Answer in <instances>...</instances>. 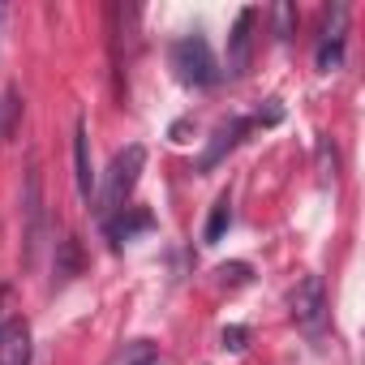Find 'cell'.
I'll return each instance as SVG.
<instances>
[{"label": "cell", "instance_id": "obj_13", "mask_svg": "<svg viewBox=\"0 0 365 365\" xmlns=\"http://www.w3.org/2000/svg\"><path fill=\"white\" fill-rule=\"evenodd\" d=\"M215 275H220V284H228V288H241V284H250V267H245V262H224Z\"/></svg>", "mask_w": 365, "mask_h": 365}, {"label": "cell", "instance_id": "obj_3", "mask_svg": "<svg viewBox=\"0 0 365 365\" xmlns=\"http://www.w3.org/2000/svg\"><path fill=\"white\" fill-rule=\"evenodd\" d=\"M288 309H292V322H297L305 335H318L322 322H327V284H322V275H305V279L292 288Z\"/></svg>", "mask_w": 365, "mask_h": 365}, {"label": "cell", "instance_id": "obj_10", "mask_svg": "<svg viewBox=\"0 0 365 365\" xmlns=\"http://www.w3.org/2000/svg\"><path fill=\"white\" fill-rule=\"evenodd\" d=\"M228 224H232V198H228V194H220V198H215V207H211V220H207L202 241H207V245H215V241L228 232Z\"/></svg>", "mask_w": 365, "mask_h": 365}, {"label": "cell", "instance_id": "obj_15", "mask_svg": "<svg viewBox=\"0 0 365 365\" xmlns=\"http://www.w3.org/2000/svg\"><path fill=\"white\" fill-rule=\"evenodd\" d=\"M0 327H5V292H0Z\"/></svg>", "mask_w": 365, "mask_h": 365}, {"label": "cell", "instance_id": "obj_6", "mask_svg": "<svg viewBox=\"0 0 365 365\" xmlns=\"http://www.w3.org/2000/svg\"><path fill=\"white\" fill-rule=\"evenodd\" d=\"M31 327L22 318H9L5 327H0V365H31Z\"/></svg>", "mask_w": 365, "mask_h": 365}, {"label": "cell", "instance_id": "obj_12", "mask_svg": "<svg viewBox=\"0 0 365 365\" xmlns=\"http://www.w3.org/2000/svg\"><path fill=\"white\" fill-rule=\"evenodd\" d=\"M271 18H275V39H292V31H297V5H288V0H279V5L271 9Z\"/></svg>", "mask_w": 365, "mask_h": 365}, {"label": "cell", "instance_id": "obj_4", "mask_svg": "<svg viewBox=\"0 0 365 365\" xmlns=\"http://www.w3.org/2000/svg\"><path fill=\"white\" fill-rule=\"evenodd\" d=\"M254 9H241L237 14V26L228 35V78H245L250 69V48H254Z\"/></svg>", "mask_w": 365, "mask_h": 365}, {"label": "cell", "instance_id": "obj_11", "mask_svg": "<svg viewBox=\"0 0 365 365\" xmlns=\"http://www.w3.org/2000/svg\"><path fill=\"white\" fill-rule=\"evenodd\" d=\"M142 228H150V215L146 211H138V215H129V220H108V237H112V245H125L133 232H142Z\"/></svg>", "mask_w": 365, "mask_h": 365}, {"label": "cell", "instance_id": "obj_16", "mask_svg": "<svg viewBox=\"0 0 365 365\" xmlns=\"http://www.w3.org/2000/svg\"><path fill=\"white\" fill-rule=\"evenodd\" d=\"M5 14H9V9H5V5H0V22H5Z\"/></svg>", "mask_w": 365, "mask_h": 365}, {"label": "cell", "instance_id": "obj_8", "mask_svg": "<svg viewBox=\"0 0 365 365\" xmlns=\"http://www.w3.org/2000/svg\"><path fill=\"white\" fill-rule=\"evenodd\" d=\"M26 267L35 262V245H39V224H43V185H39V168L26 172Z\"/></svg>", "mask_w": 365, "mask_h": 365}, {"label": "cell", "instance_id": "obj_1", "mask_svg": "<svg viewBox=\"0 0 365 365\" xmlns=\"http://www.w3.org/2000/svg\"><path fill=\"white\" fill-rule=\"evenodd\" d=\"M142 168H146V150H142L138 142H133V146H125V150L112 159V168H108V180H103V190H99V215L125 211L120 202L133 194L138 176H142Z\"/></svg>", "mask_w": 365, "mask_h": 365}, {"label": "cell", "instance_id": "obj_7", "mask_svg": "<svg viewBox=\"0 0 365 365\" xmlns=\"http://www.w3.org/2000/svg\"><path fill=\"white\" fill-rule=\"evenodd\" d=\"M73 180H78V194L82 202H91L99 194L95 185V168H91V138H86V120L73 125Z\"/></svg>", "mask_w": 365, "mask_h": 365}, {"label": "cell", "instance_id": "obj_5", "mask_svg": "<svg viewBox=\"0 0 365 365\" xmlns=\"http://www.w3.org/2000/svg\"><path fill=\"white\" fill-rule=\"evenodd\" d=\"M344 22H348V9L335 5V22H327L322 43H318V56H314L318 73H335V69L344 65Z\"/></svg>", "mask_w": 365, "mask_h": 365}, {"label": "cell", "instance_id": "obj_2", "mask_svg": "<svg viewBox=\"0 0 365 365\" xmlns=\"http://www.w3.org/2000/svg\"><path fill=\"white\" fill-rule=\"evenodd\" d=\"M172 69L185 86H215L220 82V65H215V52L202 35H185L172 43Z\"/></svg>", "mask_w": 365, "mask_h": 365}, {"label": "cell", "instance_id": "obj_9", "mask_svg": "<svg viewBox=\"0 0 365 365\" xmlns=\"http://www.w3.org/2000/svg\"><path fill=\"white\" fill-rule=\"evenodd\" d=\"M245 133H250V120H245V116H237V120L220 125V129H215V138H211V146H207V150H202V159H198V172H211V168H215V163H220V159H224L241 138H245Z\"/></svg>", "mask_w": 365, "mask_h": 365}, {"label": "cell", "instance_id": "obj_14", "mask_svg": "<svg viewBox=\"0 0 365 365\" xmlns=\"http://www.w3.org/2000/svg\"><path fill=\"white\" fill-rule=\"evenodd\" d=\"M224 348L228 352H245V344H250V327H224Z\"/></svg>", "mask_w": 365, "mask_h": 365}]
</instances>
